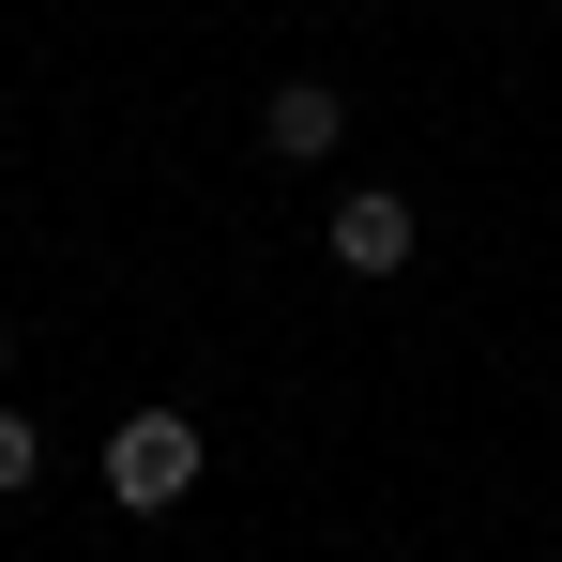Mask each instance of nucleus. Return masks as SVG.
Returning a JSON list of instances; mask_svg holds the SVG:
<instances>
[{"instance_id":"obj_1","label":"nucleus","mask_w":562,"mask_h":562,"mask_svg":"<svg viewBox=\"0 0 562 562\" xmlns=\"http://www.w3.org/2000/svg\"><path fill=\"white\" fill-rule=\"evenodd\" d=\"M198 471H213V441H198L183 411H122V426H106V502H122V517L198 502Z\"/></svg>"},{"instance_id":"obj_2","label":"nucleus","mask_w":562,"mask_h":562,"mask_svg":"<svg viewBox=\"0 0 562 562\" xmlns=\"http://www.w3.org/2000/svg\"><path fill=\"white\" fill-rule=\"evenodd\" d=\"M319 244H335V274H366V289H395V274H411V198H395V183H366V198H335V228H319Z\"/></svg>"},{"instance_id":"obj_3","label":"nucleus","mask_w":562,"mask_h":562,"mask_svg":"<svg viewBox=\"0 0 562 562\" xmlns=\"http://www.w3.org/2000/svg\"><path fill=\"white\" fill-rule=\"evenodd\" d=\"M335 137H350V106H335V77H274V106H259V153H274V168H319Z\"/></svg>"},{"instance_id":"obj_4","label":"nucleus","mask_w":562,"mask_h":562,"mask_svg":"<svg viewBox=\"0 0 562 562\" xmlns=\"http://www.w3.org/2000/svg\"><path fill=\"white\" fill-rule=\"evenodd\" d=\"M31 471H46V426H31V411H0V502H15Z\"/></svg>"}]
</instances>
